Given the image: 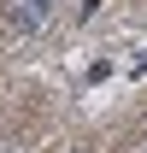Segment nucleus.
<instances>
[{
  "mask_svg": "<svg viewBox=\"0 0 147 153\" xmlns=\"http://www.w3.org/2000/svg\"><path fill=\"white\" fill-rule=\"evenodd\" d=\"M59 0H6V30L12 36H41Z\"/></svg>",
  "mask_w": 147,
  "mask_h": 153,
  "instance_id": "1",
  "label": "nucleus"
},
{
  "mask_svg": "<svg viewBox=\"0 0 147 153\" xmlns=\"http://www.w3.org/2000/svg\"><path fill=\"white\" fill-rule=\"evenodd\" d=\"M141 153H147V147H141Z\"/></svg>",
  "mask_w": 147,
  "mask_h": 153,
  "instance_id": "2",
  "label": "nucleus"
}]
</instances>
